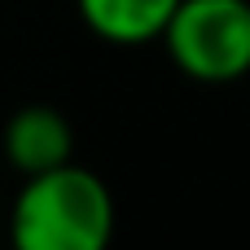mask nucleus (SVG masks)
Wrapping results in <instances>:
<instances>
[{"mask_svg":"<svg viewBox=\"0 0 250 250\" xmlns=\"http://www.w3.org/2000/svg\"><path fill=\"white\" fill-rule=\"evenodd\" d=\"M18 250H101L114 237V193L75 158L26 176L9 211Z\"/></svg>","mask_w":250,"mask_h":250,"instance_id":"obj_1","label":"nucleus"},{"mask_svg":"<svg viewBox=\"0 0 250 250\" xmlns=\"http://www.w3.org/2000/svg\"><path fill=\"white\" fill-rule=\"evenodd\" d=\"M167 57L193 83H237L250 75V0H180L167 31Z\"/></svg>","mask_w":250,"mask_h":250,"instance_id":"obj_2","label":"nucleus"},{"mask_svg":"<svg viewBox=\"0 0 250 250\" xmlns=\"http://www.w3.org/2000/svg\"><path fill=\"white\" fill-rule=\"evenodd\" d=\"M0 149L13 171L35 176V171H48V167H62L75 158V127L66 123V114L57 105H22L4 123Z\"/></svg>","mask_w":250,"mask_h":250,"instance_id":"obj_3","label":"nucleus"},{"mask_svg":"<svg viewBox=\"0 0 250 250\" xmlns=\"http://www.w3.org/2000/svg\"><path fill=\"white\" fill-rule=\"evenodd\" d=\"M176 4L180 0H75L83 26L114 48H136V44L163 40Z\"/></svg>","mask_w":250,"mask_h":250,"instance_id":"obj_4","label":"nucleus"}]
</instances>
